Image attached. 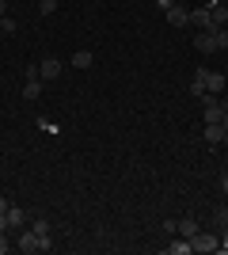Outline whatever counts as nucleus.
I'll list each match as a JSON object with an SVG mask.
<instances>
[{
	"label": "nucleus",
	"instance_id": "obj_1",
	"mask_svg": "<svg viewBox=\"0 0 228 255\" xmlns=\"http://www.w3.org/2000/svg\"><path fill=\"white\" fill-rule=\"evenodd\" d=\"M15 248H19V252H27V255H34V252H50V248H54V240H50V236H42V233H34V229H27V233L19 229Z\"/></svg>",
	"mask_w": 228,
	"mask_h": 255
},
{
	"label": "nucleus",
	"instance_id": "obj_2",
	"mask_svg": "<svg viewBox=\"0 0 228 255\" xmlns=\"http://www.w3.org/2000/svg\"><path fill=\"white\" fill-rule=\"evenodd\" d=\"M190 252L206 255V252H221V236L209 233V229H198L194 236H190Z\"/></svg>",
	"mask_w": 228,
	"mask_h": 255
},
{
	"label": "nucleus",
	"instance_id": "obj_3",
	"mask_svg": "<svg viewBox=\"0 0 228 255\" xmlns=\"http://www.w3.org/2000/svg\"><path fill=\"white\" fill-rule=\"evenodd\" d=\"M194 76H202L206 96H225V88H228V76H225V73H206V69H198Z\"/></svg>",
	"mask_w": 228,
	"mask_h": 255
},
{
	"label": "nucleus",
	"instance_id": "obj_4",
	"mask_svg": "<svg viewBox=\"0 0 228 255\" xmlns=\"http://www.w3.org/2000/svg\"><path fill=\"white\" fill-rule=\"evenodd\" d=\"M163 15H167V23H171V27H190V8H186V4H171Z\"/></svg>",
	"mask_w": 228,
	"mask_h": 255
},
{
	"label": "nucleus",
	"instance_id": "obj_5",
	"mask_svg": "<svg viewBox=\"0 0 228 255\" xmlns=\"http://www.w3.org/2000/svg\"><path fill=\"white\" fill-rule=\"evenodd\" d=\"M61 69H65V61H57V57H42V61H38V76H42V80H57Z\"/></svg>",
	"mask_w": 228,
	"mask_h": 255
},
{
	"label": "nucleus",
	"instance_id": "obj_6",
	"mask_svg": "<svg viewBox=\"0 0 228 255\" xmlns=\"http://www.w3.org/2000/svg\"><path fill=\"white\" fill-rule=\"evenodd\" d=\"M206 8H209V23H213V31L228 27V8L221 4V0H213V4H206Z\"/></svg>",
	"mask_w": 228,
	"mask_h": 255
},
{
	"label": "nucleus",
	"instance_id": "obj_7",
	"mask_svg": "<svg viewBox=\"0 0 228 255\" xmlns=\"http://www.w3.org/2000/svg\"><path fill=\"white\" fill-rule=\"evenodd\" d=\"M225 141H228L225 122H209V126H206V145H225Z\"/></svg>",
	"mask_w": 228,
	"mask_h": 255
},
{
	"label": "nucleus",
	"instance_id": "obj_8",
	"mask_svg": "<svg viewBox=\"0 0 228 255\" xmlns=\"http://www.w3.org/2000/svg\"><path fill=\"white\" fill-rule=\"evenodd\" d=\"M194 46L202 53H217V38H213V31H198L194 34Z\"/></svg>",
	"mask_w": 228,
	"mask_h": 255
},
{
	"label": "nucleus",
	"instance_id": "obj_9",
	"mask_svg": "<svg viewBox=\"0 0 228 255\" xmlns=\"http://www.w3.org/2000/svg\"><path fill=\"white\" fill-rule=\"evenodd\" d=\"M69 65H73V69H80V73H87V69L95 65V57H91V53H87V50H76L73 57H69Z\"/></svg>",
	"mask_w": 228,
	"mask_h": 255
},
{
	"label": "nucleus",
	"instance_id": "obj_10",
	"mask_svg": "<svg viewBox=\"0 0 228 255\" xmlns=\"http://www.w3.org/2000/svg\"><path fill=\"white\" fill-rule=\"evenodd\" d=\"M198 229H202V221H198V217H179V229H175V236H186V240H190Z\"/></svg>",
	"mask_w": 228,
	"mask_h": 255
},
{
	"label": "nucleus",
	"instance_id": "obj_11",
	"mask_svg": "<svg viewBox=\"0 0 228 255\" xmlns=\"http://www.w3.org/2000/svg\"><path fill=\"white\" fill-rule=\"evenodd\" d=\"M42 96V76H27V84H23V99H38Z\"/></svg>",
	"mask_w": 228,
	"mask_h": 255
},
{
	"label": "nucleus",
	"instance_id": "obj_12",
	"mask_svg": "<svg viewBox=\"0 0 228 255\" xmlns=\"http://www.w3.org/2000/svg\"><path fill=\"white\" fill-rule=\"evenodd\" d=\"M163 252H167V255H190V240H186V236H175Z\"/></svg>",
	"mask_w": 228,
	"mask_h": 255
},
{
	"label": "nucleus",
	"instance_id": "obj_13",
	"mask_svg": "<svg viewBox=\"0 0 228 255\" xmlns=\"http://www.w3.org/2000/svg\"><path fill=\"white\" fill-rule=\"evenodd\" d=\"M4 217H8V229H23V221H27V213H23L19 206H8V213H4Z\"/></svg>",
	"mask_w": 228,
	"mask_h": 255
},
{
	"label": "nucleus",
	"instance_id": "obj_14",
	"mask_svg": "<svg viewBox=\"0 0 228 255\" xmlns=\"http://www.w3.org/2000/svg\"><path fill=\"white\" fill-rule=\"evenodd\" d=\"M228 225V206H217L213 210V229H225Z\"/></svg>",
	"mask_w": 228,
	"mask_h": 255
},
{
	"label": "nucleus",
	"instance_id": "obj_15",
	"mask_svg": "<svg viewBox=\"0 0 228 255\" xmlns=\"http://www.w3.org/2000/svg\"><path fill=\"white\" fill-rule=\"evenodd\" d=\"M31 229H34V233H42V236H50V221H46V217H34Z\"/></svg>",
	"mask_w": 228,
	"mask_h": 255
},
{
	"label": "nucleus",
	"instance_id": "obj_16",
	"mask_svg": "<svg viewBox=\"0 0 228 255\" xmlns=\"http://www.w3.org/2000/svg\"><path fill=\"white\" fill-rule=\"evenodd\" d=\"M213 38H217V50H228V27H221V31H213Z\"/></svg>",
	"mask_w": 228,
	"mask_h": 255
},
{
	"label": "nucleus",
	"instance_id": "obj_17",
	"mask_svg": "<svg viewBox=\"0 0 228 255\" xmlns=\"http://www.w3.org/2000/svg\"><path fill=\"white\" fill-rule=\"evenodd\" d=\"M11 248H15V240H11V236H8V233H0V255H8V252H11Z\"/></svg>",
	"mask_w": 228,
	"mask_h": 255
},
{
	"label": "nucleus",
	"instance_id": "obj_18",
	"mask_svg": "<svg viewBox=\"0 0 228 255\" xmlns=\"http://www.w3.org/2000/svg\"><path fill=\"white\" fill-rule=\"evenodd\" d=\"M38 11H42V15H54V11H57V0H42V4H38Z\"/></svg>",
	"mask_w": 228,
	"mask_h": 255
},
{
	"label": "nucleus",
	"instance_id": "obj_19",
	"mask_svg": "<svg viewBox=\"0 0 228 255\" xmlns=\"http://www.w3.org/2000/svg\"><path fill=\"white\" fill-rule=\"evenodd\" d=\"M0 31L11 34V31H15V19H11V15H4V19H0Z\"/></svg>",
	"mask_w": 228,
	"mask_h": 255
},
{
	"label": "nucleus",
	"instance_id": "obj_20",
	"mask_svg": "<svg viewBox=\"0 0 228 255\" xmlns=\"http://www.w3.org/2000/svg\"><path fill=\"white\" fill-rule=\"evenodd\" d=\"M221 252H228V225L221 229Z\"/></svg>",
	"mask_w": 228,
	"mask_h": 255
},
{
	"label": "nucleus",
	"instance_id": "obj_21",
	"mask_svg": "<svg viewBox=\"0 0 228 255\" xmlns=\"http://www.w3.org/2000/svg\"><path fill=\"white\" fill-rule=\"evenodd\" d=\"M0 233H11V229H8V217H4V213H0Z\"/></svg>",
	"mask_w": 228,
	"mask_h": 255
},
{
	"label": "nucleus",
	"instance_id": "obj_22",
	"mask_svg": "<svg viewBox=\"0 0 228 255\" xmlns=\"http://www.w3.org/2000/svg\"><path fill=\"white\" fill-rule=\"evenodd\" d=\"M221 191L228 194V171H225V175H221Z\"/></svg>",
	"mask_w": 228,
	"mask_h": 255
},
{
	"label": "nucleus",
	"instance_id": "obj_23",
	"mask_svg": "<svg viewBox=\"0 0 228 255\" xmlns=\"http://www.w3.org/2000/svg\"><path fill=\"white\" fill-rule=\"evenodd\" d=\"M8 4H11V0H0V15H8Z\"/></svg>",
	"mask_w": 228,
	"mask_h": 255
},
{
	"label": "nucleus",
	"instance_id": "obj_24",
	"mask_svg": "<svg viewBox=\"0 0 228 255\" xmlns=\"http://www.w3.org/2000/svg\"><path fill=\"white\" fill-rule=\"evenodd\" d=\"M156 4H160V8L167 11V8H171V4H175V0H156Z\"/></svg>",
	"mask_w": 228,
	"mask_h": 255
},
{
	"label": "nucleus",
	"instance_id": "obj_25",
	"mask_svg": "<svg viewBox=\"0 0 228 255\" xmlns=\"http://www.w3.org/2000/svg\"><path fill=\"white\" fill-rule=\"evenodd\" d=\"M0 213H8V198H0Z\"/></svg>",
	"mask_w": 228,
	"mask_h": 255
},
{
	"label": "nucleus",
	"instance_id": "obj_26",
	"mask_svg": "<svg viewBox=\"0 0 228 255\" xmlns=\"http://www.w3.org/2000/svg\"><path fill=\"white\" fill-rule=\"evenodd\" d=\"M221 122H225V129H228V111H225V118H221Z\"/></svg>",
	"mask_w": 228,
	"mask_h": 255
},
{
	"label": "nucleus",
	"instance_id": "obj_27",
	"mask_svg": "<svg viewBox=\"0 0 228 255\" xmlns=\"http://www.w3.org/2000/svg\"><path fill=\"white\" fill-rule=\"evenodd\" d=\"M225 103H228V88H225Z\"/></svg>",
	"mask_w": 228,
	"mask_h": 255
},
{
	"label": "nucleus",
	"instance_id": "obj_28",
	"mask_svg": "<svg viewBox=\"0 0 228 255\" xmlns=\"http://www.w3.org/2000/svg\"><path fill=\"white\" fill-rule=\"evenodd\" d=\"M175 4H186V0H175Z\"/></svg>",
	"mask_w": 228,
	"mask_h": 255
},
{
	"label": "nucleus",
	"instance_id": "obj_29",
	"mask_svg": "<svg viewBox=\"0 0 228 255\" xmlns=\"http://www.w3.org/2000/svg\"><path fill=\"white\" fill-rule=\"evenodd\" d=\"M0 19H4V15H0Z\"/></svg>",
	"mask_w": 228,
	"mask_h": 255
}]
</instances>
